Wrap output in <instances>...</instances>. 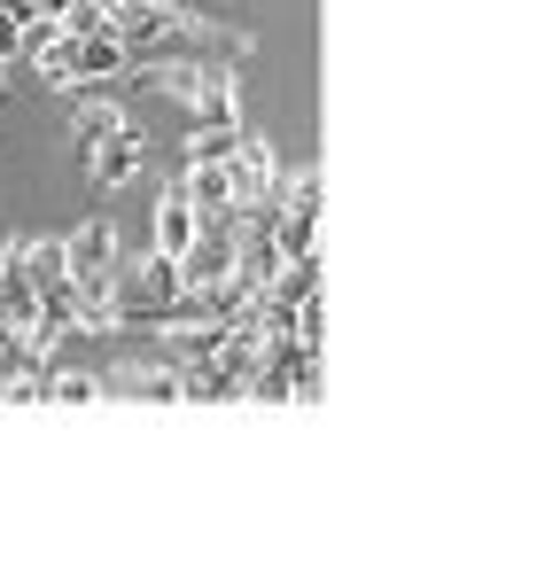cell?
I'll return each mask as SVG.
<instances>
[{
	"instance_id": "obj_1",
	"label": "cell",
	"mask_w": 537,
	"mask_h": 568,
	"mask_svg": "<svg viewBox=\"0 0 537 568\" xmlns=\"http://www.w3.org/2000/svg\"><path fill=\"white\" fill-rule=\"evenodd\" d=\"M226 172H234V195H242V211H273V203H281V180H288V164H281V149H273V141L242 133V141H234V156H226Z\"/></svg>"
},
{
	"instance_id": "obj_2",
	"label": "cell",
	"mask_w": 537,
	"mask_h": 568,
	"mask_svg": "<svg viewBox=\"0 0 537 568\" xmlns=\"http://www.w3.org/2000/svg\"><path fill=\"white\" fill-rule=\"evenodd\" d=\"M141 172H149V141H141V133H133V125H125V133H118V141H102V149H94V156H87V180H94V187H102V195H118V187H133V180H141Z\"/></svg>"
},
{
	"instance_id": "obj_3",
	"label": "cell",
	"mask_w": 537,
	"mask_h": 568,
	"mask_svg": "<svg viewBox=\"0 0 537 568\" xmlns=\"http://www.w3.org/2000/svg\"><path fill=\"white\" fill-rule=\"evenodd\" d=\"M180 195H188L203 219H242L234 172H226V164H211V156H188V172H180Z\"/></svg>"
},
{
	"instance_id": "obj_4",
	"label": "cell",
	"mask_w": 537,
	"mask_h": 568,
	"mask_svg": "<svg viewBox=\"0 0 537 568\" xmlns=\"http://www.w3.org/2000/svg\"><path fill=\"white\" fill-rule=\"evenodd\" d=\"M133 63V40L110 24V32H79V87H102V79H118Z\"/></svg>"
},
{
	"instance_id": "obj_5",
	"label": "cell",
	"mask_w": 537,
	"mask_h": 568,
	"mask_svg": "<svg viewBox=\"0 0 537 568\" xmlns=\"http://www.w3.org/2000/svg\"><path fill=\"white\" fill-rule=\"evenodd\" d=\"M195 234H203V211H195V203L180 195V180H172V187H164V203H156V250H164V257H188V250H195Z\"/></svg>"
},
{
	"instance_id": "obj_6",
	"label": "cell",
	"mask_w": 537,
	"mask_h": 568,
	"mask_svg": "<svg viewBox=\"0 0 537 568\" xmlns=\"http://www.w3.org/2000/svg\"><path fill=\"white\" fill-rule=\"evenodd\" d=\"M118 133H125V110H118V102H94V94H87V102L71 110V149H79V156H94V149L118 141Z\"/></svg>"
},
{
	"instance_id": "obj_7",
	"label": "cell",
	"mask_w": 537,
	"mask_h": 568,
	"mask_svg": "<svg viewBox=\"0 0 537 568\" xmlns=\"http://www.w3.org/2000/svg\"><path fill=\"white\" fill-rule=\"evenodd\" d=\"M63 250H71V273H118V226L110 219H87Z\"/></svg>"
},
{
	"instance_id": "obj_8",
	"label": "cell",
	"mask_w": 537,
	"mask_h": 568,
	"mask_svg": "<svg viewBox=\"0 0 537 568\" xmlns=\"http://www.w3.org/2000/svg\"><path fill=\"white\" fill-rule=\"evenodd\" d=\"M110 382V397H188V382H180V366H118V374H102Z\"/></svg>"
},
{
	"instance_id": "obj_9",
	"label": "cell",
	"mask_w": 537,
	"mask_h": 568,
	"mask_svg": "<svg viewBox=\"0 0 537 568\" xmlns=\"http://www.w3.org/2000/svg\"><path fill=\"white\" fill-rule=\"evenodd\" d=\"M188 110H195V125H242V94H234V71H219L203 94H188Z\"/></svg>"
},
{
	"instance_id": "obj_10",
	"label": "cell",
	"mask_w": 537,
	"mask_h": 568,
	"mask_svg": "<svg viewBox=\"0 0 537 568\" xmlns=\"http://www.w3.org/2000/svg\"><path fill=\"white\" fill-rule=\"evenodd\" d=\"M17 265L40 281V288H55V281H71V250L63 242H17Z\"/></svg>"
},
{
	"instance_id": "obj_11",
	"label": "cell",
	"mask_w": 537,
	"mask_h": 568,
	"mask_svg": "<svg viewBox=\"0 0 537 568\" xmlns=\"http://www.w3.org/2000/svg\"><path fill=\"white\" fill-rule=\"evenodd\" d=\"M40 397H55V405H87V397H110V382H102V374H48Z\"/></svg>"
},
{
	"instance_id": "obj_12",
	"label": "cell",
	"mask_w": 537,
	"mask_h": 568,
	"mask_svg": "<svg viewBox=\"0 0 537 568\" xmlns=\"http://www.w3.org/2000/svg\"><path fill=\"white\" fill-rule=\"evenodd\" d=\"M9 55H24V24H17L9 9H0V63H9Z\"/></svg>"
},
{
	"instance_id": "obj_13",
	"label": "cell",
	"mask_w": 537,
	"mask_h": 568,
	"mask_svg": "<svg viewBox=\"0 0 537 568\" xmlns=\"http://www.w3.org/2000/svg\"><path fill=\"white\" fill-rule=\"evenodd\" d=\"M63 9H71V0H48V17H63Z\"/></svg>"
}]
</instances>
